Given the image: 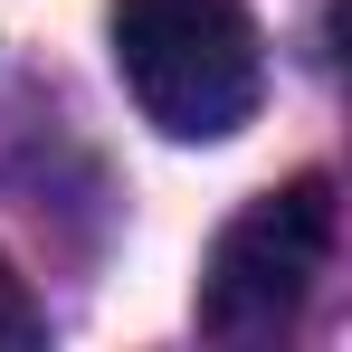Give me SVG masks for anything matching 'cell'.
Segmentation results:
<instances>
[{"mask_svg": "<svg viewBox=\"0 0 352 352\" xmlns=\"http://www.w3.org/2000/svg\"><path fill=\"white\" fill-rule=\"evenodd\" d=\"M115 76L172 143H219L267 96V48L238 0H105Z\"/></svg>", "mask_w": 352, "mask_h": 352, "instance_id": "cell-1", "label": "cell"}, {"mask_svg": "<svg viewBox=\"0 0 352 352\" xmlns=\"http://www.w3.org/2000/svg\"><path fill=\"white\" fill-rule=\"evenodd\" d=\"M324 267H333V181L295 172L286 190L248 200L219 229L190 314H200L210 343H276V333H295V314L314 305Z\"/></svg>", "mask_w": 352, "mask_h": 352, "instance_id": "cell-2", "label": "cell"}, {"mask_svg": "<svg viewBox=\"0 0 352 352\" xmlns=\"http://www.w3.org/2000/svg\"><path fill=\"white\" fill-rule=\"evenodd\" d=\"M48 333V314H38V295L10 276V257H0V343H38Z\"/></svg>", "mask_w": 352, "mask_h": 352, "instance_id": "cell-3", "label": "cell"}]
</instances>
